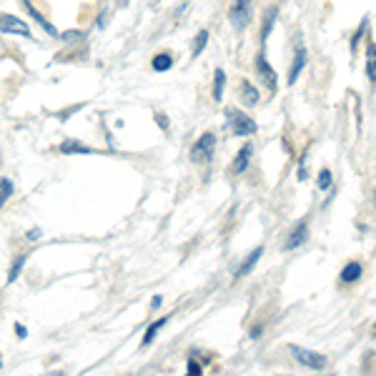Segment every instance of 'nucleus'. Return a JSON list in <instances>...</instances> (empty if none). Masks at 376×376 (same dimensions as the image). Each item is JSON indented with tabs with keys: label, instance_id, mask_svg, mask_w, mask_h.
Wrapping results in <instances>:
<instances>
[{
	"label": "nucleus",
	"instance_id": "nucleus-29",
	"mask_svg": "<svg viewBox=\"0 0 376 376\" xmlns=\"http://www.w3.org/2000/svg\"><path fill=\"white\" fill-rule=\"evenodd\" d=\"M0 366H3V359H0Z\"/></svg>",
	"mask_w": 376,
	"mask_h": 376
},
{
	"label": "nucleus",
	"instance_id": "nucleus-28",
	"mask_svg": "<svg viewBox=\"0 0 376 376\" xmlns=\"http://www.w3.org/2000/svg\"><path fill=\"white\" fill-rule=\"evenodd\" d=\"M161 301H163V298H161V296H153L151 306H153V309H158V306H161Z\"/></svg>",
	"mask_w": 376,
	"mask_h": 376
},
{
	"label": "nucleus",
	"instance_id": "nucleus-8",
	"mask_svg": "<svg viewBox=\"0 0 376 376\" xmlns=\"http://www.w3.org/2000/svg\"><path fill=\"white\" fill-rule=\"evenodd\" d=\"M251 153H253V148L246 143V146H243L241 151H238L236 161L231 163V174H234V176H241L243 171L248 169V163H251Z\"/></svg>",
	"mask_w": 376,
	"mask_h": 376
},
{
	"label": "nucleus",
	"instance_id": "nucleus-18",
	"mask_svg": "<svg viewBox=\"0 0 376 376\" xmlns=\"http://www.w3.org/2000/svg\"><path fill=\"white\" fill-rule=\"evenodd\" d=\"M11 193H13V181L0 178V208L6 206V201L11 198Z\"/></svg>",
	"mask_w": 376,
	"mask_h": 376
},
{
	"label": "nucleus",
	"instance_id": "nucleus-21",
	"mask_svg": "<svg viewBox=\"0 0 376 376\" xmlns=\"http://www.w3.org/2000/svg\"><path fill=\"white\" fill-rule=\"evenodd\" d=\"M25 261H28V253H23V256H20V258H18L16 264H13L11 274H8V281H11V284H13V281H16V279H18V276H20V269H23V266H25Z\"/></svg>",
	"mask_w": 376,
	"mask_h": 376
},
{
	"label": "nucleus",
	"instance_id": "nucleus-16",
	"mask_svg": "<svg viewBox=\"0 0 376 376\" xmlns=\"http://www.w3.org/2000/svg\"><path fill=\"white\" fill-rule=\"evenodd\" d=\"M224 83H226V73L219 68L214 75V101H221V98H224Z\"/></svg>",
	"mask_w": 376,
	"mask_h": 376
},
{
	"label": "nucleus",
	"instance_id": "nucleus-14",
	"mask_svg": "<svg viewBox=\"0 0 376 376\" xmlns=\"http://www.w3.org/2000/svg\"><path fill=\"white\" fill-rule=\"evenodd\" d=\"M361 264H356V261H351V264H346L344 266V271H341V279L344 281H356V279H361Z\"/></svg>",
	"mask_w": 376,
	"mask_h": 376
},
{
	"label": "nucleus",
	"instance_id": "nucleus-10",
	"mask_svg": "<svg viewBox=\"0 0 376 376\" xmlns=\"http://www.w3.org/2000/svg\"><path fill=\"white\" fill-rule=\"evenodd\" d=\"M258 101H261V96H258V90L253 88V85L248 83V80H243V83H241V103H243V106H246V108H253Z\"/></svg>",
	"mask_w": 376,
	"mask_h": 376
},
{
	"label": "nucleus",
	"instance_id": "nucleus-27",
	"mask_svg": "<svg viewBox=\"0 0 376 376\" xmlns=\"http://www.w3.org/2000/svg\"><path fill=\"white\" fill-rule=\"evenodd\" d=\"M28 238H30V241H35V238H40V231H38V229H33V231H30V234H28Z\"/></svg>",
	"mask_w": 376,
	"mask_h": 376
},
{
	"label": "nucleus",
	"instance_id": "nucleus-2",
	"mask_svg": "<svg viewBox=\"0 0 376 376\" xmlns=\"http://www.w3.org/2000/svg\"><path fill=\"white\" fill-rule=\"evenodd\" d=\"M214 148H216V135L214 133H203L201 138L193 143L191 148V161L193 163H203V161H211L214 156Z\"/></svg>",
	"mask_w": 376,
	"mask_h": 376
},
{
	"label": "nucleus",
	"instance_id": "nucleus-3",
	"mask_svg": "<svg viewBox=\"0 0 376 376\" xmlns=\"http://www.w3.org/2000/svg\"><path fill=\"white\" fill-rule=\"evenodd\" d=\"M231 25L236 30H243L251 23V0H234V6H231Z\"/></svg>",
	"mask_w": 376,
	"mask_h": 376
},
{
	"label": "nucleus",
	"instance_id": "nucleus-12",
	"mask_svg": "<svg viewBox=\"0 0 376 376\" xmlns=\"http://www.w3.org/2000/svg\"><path fill=\"white\" fill-rule=\"evenodd\" d=\"M261 253H264V248H253L251 253H248V258L243 261L241 266H238V274L236 276H248L253 271V266H256V261L261 258Z\"/></svg>",
	"mask_w": 376,
	"mask_h": 376
},
{
	"label": "nucleus",
	"instance_id": "nucleus-1",
	"mask_svg": "<svg viewBox=\"0 0 376 376\" xmlns=\"http://www.w3.org/2000/svg\"><path fill=\"white\" fill-rule=\"evenodd\" d=\"M226 121H229L231 133H234V135H251V133H256V123H253L251 116H246V113L236 111V108H229V111H226Z\"/></svg>",
	"mask_w": 376,
	"mask_h": 376
},
{
	"label": "nucleus",
	"instance_id": "nucleus-25",
	"mask_svg": "<svg viewBox=\"0 0 376 376\" xmlns=\"http://www.w3.org/2000/svg\"><path fill=\"white\" fill-rule=\"evenodd\" d=\"M188 371H191L193 376H198V374H201V366H198L196 361L191 359V361H188Z\"/></svg>",
	"mask_w": 376,
	"mask_h": 376
},
{
	"label": "nucleus",
	"instance_id": "nucleus-22",
	"mask_svg": "<svg viewBox=\"0 0 376 376\" xmlns=\"http://www.w3.org/2000/svg\"><path fill=\"white\" fill-rule=\"evenodd\" d=\"M332 171H321L319 174V188L321 191H329V188H332Z\"/></svg>",
	"mask_w": 376,
	"mask_h": 376
},
{
	"label": "nucleus",
	"instance_id": "nucleus-17",
	"mask_svg": "<svg viewBox=\"0 0 376 376\" xmlns=\"http://www.w3.org/2000/svg\"><path fill=\"white\" fill-rule=\"evenodd\" d=\"M151 66H153V71H169V68L174 66V58H171L169 53H158Z\"/></svg>",
	"mask_w": 376,
	"mask_h": 376
},
{
	"label": "nucleus",
	"instance_id": "nucleus-13",
	"mask_svg": "<svg viewBox=\"0 0 376 376\" xmlns=\"http://www.w3.org/2000/svg\"><path fill=\"white\" fill-rule=\"evenodd\" d=\"M276 16H279V8H269V16L264 18V25H261V40L266 43V38L271 35V28H274Z\"/></svg>",
	"mask_w": 376,
	"mask_h": 376
},
{
	"label": "nucleus",
	"instance_id": "nucleus-11",
	"mask_svg": "<svg viewBox=\"0 0 376 376\" xmlns=\"http://www.w3.org/2000/svg\"><path fill=\"white\" fill-rule=\"evenodd\" d=\"M23 6H25V11H28V13H30V16H33V18H35V20H38V23H40V28H43V30H45V33H48V35H53V38H56V35H58V30H56V28H53L51 23L45 20V18H43V16H40V13H38V11H35V8H33V6H30V0H23Z\"/></svg>",
	"mask_w": 376,
	"mask_h": 376
},
{
	"label": "nucleus",
	"instance_id": "nucleus-15",
	"mask_svg": "<svg viewBox=\"0 0 376 376\" xmlns=\"http://www.w3.org/2000/svg\"><path fill=\"white\" fill-rule=\"evenodd\" d=\"M61 153H93V148L83 146V143H78V140H66L61 146Z\"/></svg>",
	"mask_w": 376,
	"mask_h": 376
},
{
	"label": "nucleus",
	"instance_id": "nucleus-4",
	"mask_svg": "<svg viewBox=\"0 0 376 376\" xmlns=\"http://www.w3.org/2000/svg\"><path fill=\"white\" fill-rule=\"evenodd\" d=\"M289 351H291L293 356H296L298 364L309 366V369H326V356L316 354V351H309V348H301V346H289Z\"/></svg>",
	"mask_w": 376,
	"mask_h": 376
},
{
	"label": "nucleus",
	"instance_id": "nucleus-26",
	"mask_svg": "<svg viewBox=\"0 0 376 376\" xmlns=\"http://www.w3.org/2000/svg\"><path fill=\"white\" fill-rule=\"evenodd\" d=\"M16 334H18V336H20V339H25V336H28V332L23 329V324H16Z\"/></svg>",
	"mask_w": 376,
	"mask_h": 376
},
{
	"label": "nucleus",
	"instance_id": "nucleus-5",
	"mask_svg": "<svg viewBox=\"0 0 376 376\" xmlns=\"http://www.w3.org/2000/svg\"><path fill=\"white\" fill-rule=\"evenodd\" d=\"M0 33H8V35H25V38H30L28 23L20 20V18H16V16H0Z\"/></svg>",
	"mask_w": 376,
	"mask_h": 376
},
{
	"label": "nucleus",
	"instance_id": "nucleus-7",
	"mask_svg": "<svg viewBox=\"0 0 376 376\" xmlns=\"http://www.w3.org/2000/svg\"><path fill=\"white\" fill-rule=\"evenodd\" d=\"M306 236H309V226H306V221H301V224L293 226L291 236L286 238V243H284V248L286 251H293V248H298L303 241H306Z\"/></svg>",
	"mask_w": 376,
	"mask_h": 376
},
{
	"label": "nucleus",
	"instance_id": "nucleus-20",
	"mask_svg": "<svg viewBox=\"0 0 376 376\" xmlns=\"http://www.w3.org/2000/svg\"><path fill=\"white\" fill-rule=\"evenodd\" d=\"M206 43H208V30H201V33L196 35V40H193V56H201Z\"/></svg>",
	"mask_w": 376,
	"mask_h": 376
},
{
	"label": "nucleus",
	"instance_id": "nucleus-23",
	"mask_svg": "<svg viewBox=\"0 0 376 376\" xmlns=\"http://www.w3.org/2000/svg\"><path fill=\"white\" fill-rule=\"evenodd\" d=\"M366 75H369V80L374 83L376 78V61H374V48H369V63H366Z\"/></svg>",
	"mask_w": 376,
	"mask_h": 376
},
{
	"label": "nucleus",
	"instance_id": "nucleus-19",
	"mask_svg": "<svg viewBox=\"0 0 376 376\" xmlns=\"http://www.w3.org/2000/svg\"><path fill=\"white\" fill-rule=\"evenodd\" d=\"M166 321H169V319H158V321H153V324L148 326V332L143 334V346L153 341V336H156V332H158V329H161V326H166Z\"/></svg>",
	"mask_w": 376,
	"mask_h": 376
},
{
	"label": "nucleus",
	"instance_id": "nucleus-9",
	"mask_svg": "<svg viewBox=\"0 0 376 376\" xmlns=\"http://www.w3.org/2000/svg\"><path fill=\"white\" fill-rule=\"evenodd\" d=\"M303 66H306V48H296V56H293V63H291V71H289V83H296L298 75H301Z\"/></svg>",
	"mask_w": 376,
	"mask_h": 376
},
{
	"label": "nucleus",
	"instance_id": "nucleus-24",
	"mask_svg": "<svg viewBox=\"0 0 376 376\" xmlns=\"http://www.w3.org/2000/svg\"><path fill=\"white\" fill-rule=\"evenodd\" d=\"M364 30H366V20L361 23V25H359V30H356L354 40H351V48H356V43H359V38H361V35H364Z\"/></svg>",
	"mask_w": 376,
	"mask_h": 376
},
{
	"label": "nucleus",
	"instance_id": "nucleus-6",
	"mask_svg": "<svg viewBox=\"0 0 376 376\" xmlns=\"http://www.w3.org/2000/svg\"><path fill=\"white\" fill-rule=\"evenodd\" d=\"M256 71H258V75H261V80L269 85L271 93H274V90H276V73H274V68H271V63L266 61L264 56L256 58Z\"/></svg>",
	"mask_w": 376,
	"mask_h": 376
}]
</instances>
